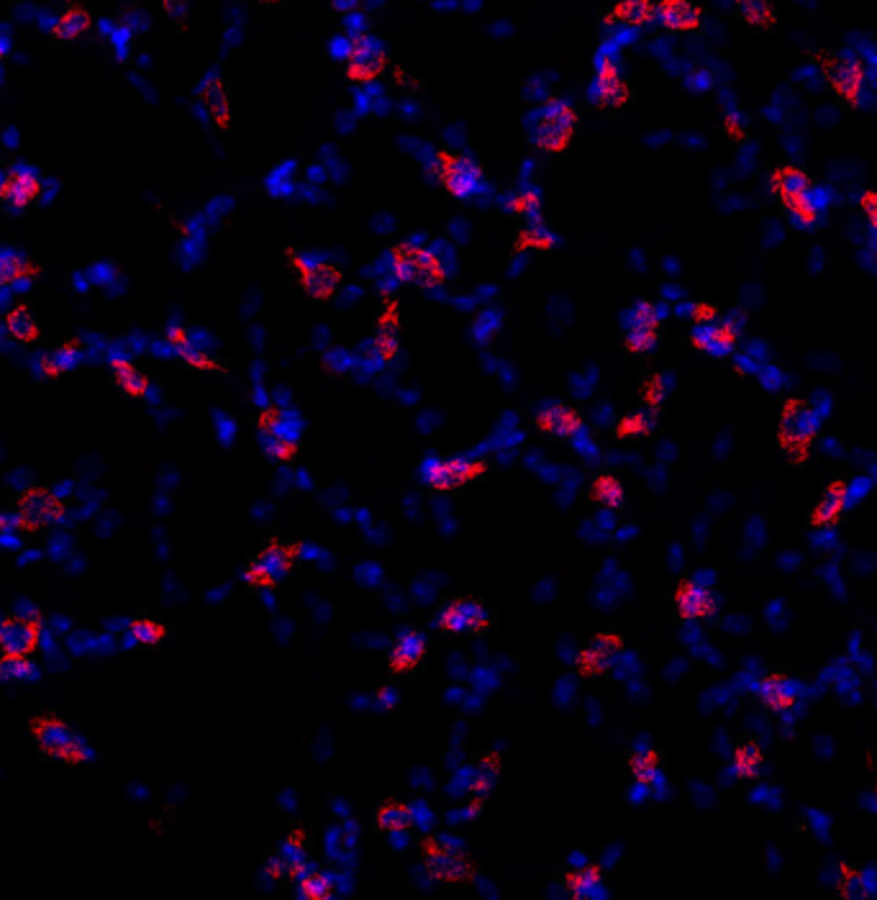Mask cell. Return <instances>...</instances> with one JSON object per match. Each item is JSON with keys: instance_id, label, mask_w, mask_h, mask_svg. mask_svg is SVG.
I'll list each match as a JSON object with an SVG mask.
<instances>
[{"instance_id": "28", "label": "cell", "mask_w": 877, "mask_h": 900, "mask_svg": "<svg viewBox=\"0 0 877 900\" xmlns=\"http://www.w3.org/2000/svg\"><path fill=\"white\" fill-rule=\"evenodd\" d=\"M798 683H795L793 677L785 675V672H772V675L762 677L760 683V698L770 711L775 713H785L798 703Z\"/></svg>"}, {"instance_id": "11", "label": "cell", "mask_w": 877, "mask_h": 900, "mask_svg": "<svg viewBox=\"0 0 877 900\" xmlns=\"http://www.w3.org/2000/svg\"><path fill=\"white\" fill-rule=\"evenodd\" d=\"M590 98L601 113H621L634 100V83L611 54H601L595 62Z\"/></svg>"}, {"instance_id": "40", "label": "cell", "mask_w": 877, "mask_h": 900, "mask_svg": "<svg viewBox=\"0 0 877 900\" xmlns=\"http://www.w3.org/2000/svg\"><path fill=\"white\" fill-rule=\"evenodd\" d=\"M375 826L385 834H401L413 826V808L401 800H385L375 808Z\"/></svg>"}, {"instance_id": "25", "label": "cell", "mask_w": 877, "mask_h": 900, "mask_svg": "<svg viewBox=\"0 0 877 900\" xmlns=\"http://www.w3.org/2000/svg\"><path fill=\"white\" fill-rule=\"evenodd\" d=\"M165 342H167V347L177 354V357L183 359V365H188L190 370H198V372L224 370V365H221L216 357H211L206 349H201L198 344L193 342V336H190V331L185 329V326H180V324L167 326Z\"/></svg>"}, {"instance_id": "6", "label": "cell", "mask_w": 877, "mask_h": 900, "mask_svg": "<svg viewBox=\"0 0 877 900\" xmlns=\"http://www.w3.org/2000/svg\"><path fill=\"white\" fill-rule=\"evenodd\" d=\"M285 262L293 270V275L298 277L301 288L318 303H329L342 293L347 275H344V267L331 262V259L311 257V254L288 247L285 249Z\"/></svg>"}, {"instance_id": "41", "label": "cell", "mask_w": 877, "mask_h": 900, "mask_svg": "<svg viewBox=\"0 0 877 900\" xmlns=\"http://www.w3.org/2000/svg\"><path fill=\"white\" fill-rule=\"evenodd\" d=\"M501 767H503L501 754H495V752L483 754V759H480V770L472 775V783H470V795L475 803H483V800L493 793L495 780H498V775H501Z\"/></svg>"}, {"instance_id": "4", "label": "cell", "mask_w": 877, "mask_h": 900, "mask_svg": "<svg viewBox=\"0 0 877 900\" xmlns=\"http://www.w3.org/2000/svg\"><path fill=\"white\" fill-rule=\"evenodd\" d=\"M429 172L434 180L444 188V193L452 195L454 200H475L488 188V177L480 162L470 154L452 152V149H439L434 152L429 162Z\"/></svg>"}, {"instance_id": "17", "label": "cell", "mask_w": 877, "mask_h": 900, "mask_svg": "<svg viewBox=\"0 0 877 900\" xmlns=\"http://www.w3.org/2000/svg\"><path fill=\"white\" fill-rule=\"evenodd\" d=\"M672 603H675L677 616L683 621H706L713 613L719 611V598L708 585L698 583V580H683V583L675 588L672 595Z\"/></svg>"}, {"instance_id": "20", "label": "cell", "mask_w": 877, "mask_h": 900, "mask_svg": "<svg viewBox=\"0 0 877 900\" xmlns=\"http://www.w3.org/2000/svg\"><path fill=\"white\" fill-rule=\"evenodd\" d=\"M690 344L708 357H729L739 344V331L731 321H711V324H693Z\"/></svg>"}, {"instance_id": "38", "label": "cell", "mask_w": 877, "mask_h": 900, "mask_svg": "<svg viewBox=\"0 0 877 900\" xmlns=\"http://www.w3.org/2000/svg\"><path fill=\"white\" fill-rule=\"evenodd\" d=\"M603 880H606V877H603L601 867L585 865L577 867V870L565 872L562 885H565V890L572 898H590V895H601Z\"/></svg>"}, {"instance_id": "10", "label": "cell", "mask_w": 877, "mask_h": 900, "mask_svg": "<svg viewBox=\"0 0 877 900\" xmlns=\"http://www.w3.org/2000/svg\"><path fill=\"white\" fill-rule=\"evenodd\" d=\"M821 70H824L826 85L836 100H842L844 106L857 108L862 103L865 93L867 70L860 57L849 52H824L821 54Z\"/></svg>"}, {"instance_id": "13", "label": "cell", "mask_w": 877, "mask_h": 900, "mask_svg": "<svg viewBox=\"0 0 877 900\" xmlns=\"http://www.w3.org/2000/svg\"><path fill=\"white\" fill-rule=\"evenodd\" d=\"M662 321L665 316H662L660 306H654L649 300H639L636 306H631L624 316V344L629 354H636V357L652 354L660 342Z\"/></svg>"}, {"instance_id": "29", "label": "cell", "mask_w": 877, "mask_h": 900, "mask_svg": "<svg viewBox=\"0 0 877 900\" xmlns=\"http://www.w3.org/2000/svg\"><path fill=\"white\" fill-rule=\"evenodd\" d=\"M847 495H849V490H847V483H844V480H831V483L826 485V490H824V495H821L819 503L813 506L811 524L819 526V529H829V526L839 524L844 516V511H847Z\"/></svg>"}, {"instance_id": "60", "label": "cell", "mask_w": 877, "mask_h": 900, "mask_svg": "<svg viewBox=\"0 0 877 900\" xmlns=\"http://www.w3.org/2000/svg\"><path fill=\"white\" fill-rule=\"evenodd\" d=\"M6 534H21V526H18L16 513H0V536Z\"/></svg>"}, {"instance_id": "15", "label": "cell", "mask_w": 877, "mask_h": 900, "mask_svg": "<svg viewBox=\"0 0 877 900\" xmlns=\"http://www.w3.org/2000/svg\"><path fill=\"white\" fill-rule=\"evenodd\" d=\"M490 624H493V616L488 613V608L470 598L452 600L436 616V626L447 634H485Z\"/></svg>"}, {"instance_id": "31", "label": "cell", "mask_w": 877, "mask_h": 900, "mask_svg": "<svg viewBox=\"0 0 877 900\" xmlns=\"http://www.w3.org/2000/svg\"><path fill=\"white\" fill-rule=\"evenodd\" d=\"M3 329H6L8 339L16 344H34L42 339V326H39V318L31 311V306L26 303H18L11 311L3 316Z\"/></svg>"}, {"instance_id": "59", "label": "cell", "mask_w": 877, "mask_h": 900, "mask_svg": "<svg viewBox=\"0 0 877 900\" xmlns=\"http://www.w3.org/2000/svg\"><path fill=\"white\" fill-rule=\"evenodd\" d=\"M265 872H267V877H270V880H283V877H285V859H283V854L277 852L275 857H267Z\"/></svg>"}, {"instance_id": "26", "label": "cell", "mask_w": 877, "mask_h": 900, "mask_svg": "<svg viewBox=\"0 0 877 900\" xmlns=\"http://www.w3.org/2000/svg\"><path fill=\"white\" fill-rule=\"evenodd\" d=\"M770 188L780 200V206H785L790 200L811 193V175L803 167L785 162V165H777L770 172Z\"/></svg>"}, {"instance_id": "18", "label": "cell", "mask_w": 877, "mask_h": 900, "mask_svg": "<svg viewBox=\"0 0 877 900\" xmlns=\"http://www.w3.org/2000/svg\"><path fill=\"white\" fill-rule=\"evenodd\" d=\"M657 24L670 34H698L706 24L698 0H657Z\"/></svg>"}, {"instance_id": "9", "label": "cell", "mask_w": 877, "mask_h": 900, "mask_svg": "<svg viewBox=\"0 0 877 900\" xmlns=\"http://www.w3.org/2000/svg\"><path fill=\"white\" fill-rule=\"evenodd\" d=\"M390 65V54L385 44L372 34L349 36L344 47V75L354 85L377 83Z\"/></svg>"}, {"instance_id": "51", "label": "cell", "mask_w": 877, "mask_h": 900, "mask_svg": "<svg viewBox=\"0 0 877 900\" xmlns=\"http://www.w3.org/2000/svg\"><path fill=\"white\" fill-rule=\"evenodd\" d=\"M667 400V383L662 375H649L642 385V403L647 411L657 413Z\"/></svg>"}, {"instance_id": "54", "label": "cell", "mask_w": 877, "mask_h": 900, "mask_svg": "<svg viewBox=\"0 0 877 900\" xmlns=\"http://www.w3.org/2000/svg\"><path fill=\"white\" fill-rule=\"evenodd\" d=\"M839 893L847 895V898H860V895H867L862 872L854 870V867H849V865L839 867Z\"/></svg>"}, {"instance_id": "44", "label": "cell", "mask_w": 877, "mask_h": 900, "mask_svg": "<svg viewBox=\"0 0 877 900\" xmlns=\"http://www.w3.org/2000/svg\"><path fill=\"white\" fill-rule=\"evenodd\" d=\"M590 498H593L595 503H601L603 508L619 511L626 500L624 483H621L619 477L613 475V472H601V475L595 477L593 483H590Z\"/></svg>"}, {"instance_id": "24", "label": "cell", "mask_w": 877, "mask_h": 900, "mask_svg": "<svg viewBox=\"0 0 877 900\" xmlns=\"http://www.w3.org/2000/svg\"><path fill=\"white\" fill-rule=\"evenodd\" d=\"M426 652V639L421 631L416 629H406L401 634L395 636L393 644H390V652H388V667L393 675H408V672L418 670V667L424 665Z\"/></svg>"}, {"instance_id": "49", "label": "cell", "mask_w": 877, "mask_h": 900, "mask_svg": "<svg viewBox=\"0 0 877 900\" xmlns=\"http://www.w3.org/2000/svg\"><path fill=\"white\" fill-rule=\"evenodd\" d=\"M298 893L303 898H311V900H321V898H331L334 893V877L326 875L324 870H308L306 875L298 880Z\"/></svg>"}, {"instance_id": "58", "label": "cell", "mask_w": 877, "mask_h": 900, "mask_svg": "<svg viewBox=\"0 0 877 900\" xmlns=\"http://www.w3.org/2000/svg\"><path fill=\"white\" fill-rule=\"evenodd\" d=\"M398 703H401V695L395 693L393 688H388V685H385V688H380L375 693V706L380 708V711H393V708L398 706Z\"/></svg>"}, {"instance_id": "61", "label": "cell", "mask_w": 877, "mask_h": 900, "mask_svg": "<svg viewBox=\"0 0 877 900\" xmlns=\"http://www.w3.org/2000/svg\"><path fill=\"white\" fill-rule=\"evenodd\" d=\"M726 131L731 134V139H744V131L739 129V124H734V113L726 116Z\"/></svg>"}, {"instance_id": "16", "label": "cell", "mask_w": 877, "mask_h": 900, "mask_svg": "<svg viewBox=\"0 0 877 900\" xmlns=\"http://www.w3.org/2000/svg\"><path fill=\"white\" fill-rule=\"evenodd\" d=\"M536 429L542 434L554 436V439H565V442H575L577 436L583 434L585 421L580 416L575 406L570 403H562V400H549L544 403L534 416Z\"/></svg>"}, {"instance_id": "43", "label": "cell", "mask_w": 877, "mask_h": 900, "mask_svg": "<svg viewBox=\"0 0 877 900\" xmlns=\"http://www.w3.org/2000/svg\"><path fill=\"white\" fill-rule=\"evenodd\" d=\"M39 275V267L31 265L29 259L16 252L0 249V288H11L16 283H24Z\"/></svg>"}, {"instance_id": "32", "label": "cell", "mask_w": 877, "mask_h": 900, "mask_svg": "<svg viewBox=\"0 0 877 900\" xmlns=\"http://www.w3.org/2000/svg\"><path fill=\"white\" fill-rule=\"evenodd\" d=\"M90 26H93V13H90L88 8L80 6V3H75V6H67L65 11L59 13V18L54 21V26H52L54 42H62V44L77 42V39H83V36L88 34Z\"/></svg>"}, {"instance_id": "27", "label": "cell", "mask_w": 877, "mask_h": 900, "mask_svg": "<svg viewBox=\"0 0 877 900\" xmlns=\"http://www.w3.org/2000/svg\"><path fill=\"white\" fill-rule=\"evenodd\" d=\"M657 18V0H616L606 13V24L644 29Z\"/></svg>"}, {"instance_id": "8", "label": "cell", "mask_w": 877, "mask_h": 900, "mask_svg": "<svg viewBox=\"0 0 877 900\" xmlns=\"http://www.w3.org/2000/svg\"><path fill=\"white\" fill-rule=\"evenodd\" d=\"M488 462L477 457H429L421 467V477L434 493H457L488 475Z\"/></svg>"}, {"instance_id": "33", "label": "cell", "mask_w": 877, "mask_h": 900, "mask_svg": "<svg viewBox=\"0 0 877 900\" xmlns=\"http://www.w3.org/2000/svg\"><path fill=\"white\" fill-rule=\"evenodd\" d=\"M80 349H83L80 342H77V339H70V342H65L59 349H54V352L44 354V357L39 359V377L47 380V383H57L59 377L65 375V372H70L72 367L80 362Z\"/></svg>"}, {"instance_id": "23", "label": "cell", "mask_w": 877, "mask_h": 900, "mask_svg": "<svg viewBox=\"0 0 877 900\" xmlns=\"http://www.w3.org/2000/svg\"><path fill=\"white\" fill-rule=\"evenodd\" d=\"M621 647H624V642H621L619 634H613V631H601V634H595V639L590 647H585L583 652H577L575 670L580 672L583 677L603 675V672L611 667L613 657L621 652Z\"/></svg>"}, {"instance_id": "42", "label": "cell", "mask_w": 877, "mask_h": 900, "mask_svg": "<svg viewBox=\"0 0 877 900\" xmlns=\"http://www.w3.org/2000/svg\"><path fill=\"white\" fill-rule=\"evenodd\" d=\"M554 244H557V236L549 229H544L542 224H529L526 229H521L513 236V252L516 254H547L552 252Z\"/></svg>"}, {"instance_id": "14", "label": "cell", "mask_w": 877, "mask_h": 900, "mask_svg": "<svg viewBox=\"0 0 877 900\" xmlns=\"http://www.w3.org/2000/svg\"><path fill=\"white\" fill-rule=\"evenodd\" d=\"M44 634L42 613L31 616H8L0 618V654H16V657H34L39 652Z\"/></svg>"}, {"instance_id": "5", "label": "cell", "mask_w": 877, "mask_h": 900, "mask_svg": "<svg viewBox=\"0 0 877 900\" xmlns=\"http://www.w3.org/2000/svg\"><path fill=\"white\" fill-rule=\"evenodd\" d=\"M418 857L424 862L426 875L439 885H470L477 875L470 854L442 836H426L418 844Z\"/></svg>"}, {"instance_id": "1", "label": "cell", "mask_w": 877, "mask_h": 900, "mask_svg": "<svg viewBox=\"0 0 877 900\" xmlns=\"http://www.w3.org/2000/svg\"><path fill=\"white\" fill-rule=\"evenodd\" d=\"M383 272L395 288L436 290L454 277V259L442 244L408 236L385 252Z\"/></svg>"}, {"instance_id": "56", "label": "cell", "mask_w": 877, "mask_h": 900, "mask_svg": "<svg viewBox=\"0 0 877 900\" xmlns=\"http://www.w3.org/2000/svg\"><path fill=\"white\" fill-rule=\"evenodd\" d=\"M860 208L865 213L870 229L877 231V190H865L860 198Z\"/></svg>"}, {"instance_id": "50", "label": "cell", "mask_w": 877, "mask_h": 900, "mask_svg": "<svg viewBox=\"0 0 877 900\" xmlns=\"http://www.w3.org/2000/svg\"><path fill=\"white\" fill-rule=\"evenodd\" d=\"M783 208H785V213L793 218L795 224L803 226V229H808V226H813L816 221H819V211H816V203L811 200V193L803 195V198L790 200V203H785Z\"/></svg>"}, {"instance_id": "45", "label": "cell", "mask_w": 877, "mask_h": 900, "mask_svg": "<svg viewBox=\"0 0 877 900\" xmlns=\"http://www.w3.org/2000/svg\"><path fill=\"white\" fill-rule=\"evenodd\" d=\"M39 677L34 657L0 654V683H31Z\"/></svg>"}, {"instance_id": "19", "label": "cell", "mask_w": 877, "mask_h": 900, "mask_svg": "<svg viewBox=\"0 0 877 900\" xmlns=\"http://www.w3.org/2000/svg\"><path fill=\"white\" fill-rule=\"evenodd\" d=\"M42 195V177L31 167H13L0 180V203L13 211H24Z\"/></svg>"}, {"instance_id": "2", "label": "cell", "mask_w": 877, "mask_h": 900, "mask_svg": "<svg viewBox=\"0 0 877 900\" xmlns=\"http://www.w3.org/2000/svg\"><path fill=\"white\" fill-rule=\"evenodd\" d=\"M26 731L44 762H59L67 767H80L90 762L88 742L67 724V718L59 711L47 708V711L29 716Z\"/></svg>"}, {"instance_id": "3", "label": "cell", "mask_w": 877, "mask_h": 900, "mask_svg": "<svg viewBox=\"0 0 877 900\" xmlns=\"http://www.w3.org/2000/svg\"><path fill=\"white\" fill-rule=\"evenodd\" d=\"M580 129V113L565 98H549L526 121V136L536 152L562 157L575 142Z\"/></svg>"}, {"instance_id": "48", "label": "cell", "mask_w": 877, "mask_h": 900, "mask_svg": "<svg viewBox=\"0 0 877 900\" xmlns=\"http://www.w3.org/2000/svg\"><path fill=\"white\" fill-rule=\"evenodd\" d=\"M262 452L275 462H293L301 454V444L290 434H262Z\"/></svg>"}, {"instance_id": "35", "label": "cell", "mask_w": 877, "mask_h": 900, "mask_svg": "<svg viewBox=\"0 0 877 900\" xmlns=\"http://www.w3.org/2000/svg\"><path fill=\"white\" fill-rule=\"evenodd\" d=\"M257 559L277 577V580H280V577H285L295 565H298L301 549L290 542H283V539H272V542H267V547L259 552Z\"/></svg>"}, {"instance_id": "22", "label": "cell", "mask_w": 877, "mask_h": 900, "mask_svg": "<svg viewBox=\"0 0 877 900\" xmlns=\"http://www.w3.org/2000/svg\"><path fill=\"white\" fill-rule=\"evenodd\" d=\"M198 103H201L203 113L208 116L213 129L229 131L231 129V88L226 83V77L211 75L206 77V83L198 90Z\"/></svg>"}, {"instance_id": "21", "label": "cell", "mask_w": 877, "mask_h": 900, "mask_svg": "<svg viewBox=\"0 0 877 900\" xmlns=\"http://www.w3.org/2000/svg\"><path fill=\"white\" fill-rule=\"evenodd\" d=\"M372 354L383 365H393L401 357V311L395 303H388L377 313L375 336H372Z\"/></svg>"}, {"instance_id": "7", "label": "cell", "mask_w": 877, "mask_h": 900, "mask_svg": "<svg viewBox=\"0 0 877 900\" xmlns=\"http://www.w3.org/2000/svg\"><path fill=\"white\" fill-rule=\"evenodd\" d=\"M821 431L819 411L806 403V400L790 398L780 411V424H777V436L783 444L785 452L793 459L803 462L808 457V449L816 442Z\"/></svg>"}, {"instance_id": "62", "label": "cell", "mask_w": 877, "mask_h": 900, "mask_svg": "<svg viewBox=\"0 0 877 900\" xmlns=\"http://www.w3.org/2000/svg\"><path fill=\"white\" fill-rule=\"evenodd\" d=\"M254 6H262V8H275V6H280V3H283V0H252Z\"/></svg>"}, {"instance_id": "57", "label": "cell", "mask_w": 877, "mask_h": 900, "mask_svg": "<svg viewBox=\"0 0 877 900\" xmlns=\"http://www.w3.org/2000/svg\"><path fill=\"white\" fill-rule=\"evenodd\" d=\"M690 318H693V324H711L719 318V308L711 306V303H695L690 308Z\"/></svg>"}, {"instance_id": "39", "label": "cell", "mask_w": 877, "mask_h": 900, "mask_svg": "<svg viewBox=\"0 0 877 900\" xmlns=\"http://www.w3.org/2000/svg\"><path fill=\"white\" fill-rule=\"evenodd\" d=\"M734 8L742 18V24L752 31H772L777 24V13L772 0H734Z\"/></svg>"}, {"instance_id": "47", "label": "cell", "mask_w": 877, "mask_h": 900, "mask_svg": "<svg viewBox=\"0 0 877 900\" xmlns=\"http://www.w3.org/2000/svg\"><path fill=\"white\" fill-rule=\"evenodd\" d=\"M654 431V413L652 411H631L621 416L613 426L616 439H642Z\"/></svg>"}, {"instance_id": "55", "label": "cell", "mask_w": 877, "mask_h": 900, "mask_svg": "<svg viewBox=\"0 0 877 900\" xmlns=\"http://www.w3.org/2000/svg\"><path fill=\"white\" fill-rule=\"evenodd\" d=\"M162 11L167 13V18H172L180 29L188 24L190 13V0H162Z\"/></svg>"}, {"instance_id": "34", "label": "cell", "mask_w": 877, "mask_h": 900, "mask_svg": "<svg viewBox=\"0 0 877 900\" xmlns=\"http://www.w3.org/2000/svg\"><path fill=\"white\" fill-rule=\"evenodd\" d=\"M129 639L134 642V647L139 649H157L159 644L165 642L170 636V626L162 624L159 618L149 616V613H139L129 621V629H126Z\"/></svg>"}, {"instance_id": "37", "label": "cell", "mask_w": 877, "mask_h": 900, "mask_svg": "<svg viewBox=\"0 0 877 900\" xmlns=\"http://www.w3.org/2000/svg\"><path fill=\"white\" fill-rule=\"evenodd\" d=\"M662 754L657 749H639L629 754V772L634 775L636 783L644 788H660L662 783Z\"/></svg>"}, {"instance_id": "12", "label": "cell", "mask_w": 877, "mask_h": 900, "mask_svg": "<svg viewBox=\"0 0 877 900\" xmlns=\"http://www.w3.org/2000/svg\"><path fill=\"white\" fill-rule=\"evenodd\" d=\"M16 518L18 526H21V534H36L42 529H52V526L62 524L67 516L65 500L59 498L52 488H44V485H31L21 493L16 503Z\"/></svg>"}, {"instance_id": "52", "label": "cell", "mask_w": 877, "mask_h": 900, "mask_svg": "<svg viewBox=\"0 0 877 900\" xmlns=\"http://www.w3.org/2000/svg\"><path fill=\"white\" fill-rule=\"evenodd\" d=\"M257 426L262 434H288L285 426H288V411L280 406H267L259 411Z\"/></svg>"}, {"instance_id": "36", "label": "cell", "mask_w": 877, "mask_h": 900, "mask_svg": "<svg viewBox=\"0 0 877 900\" xmlns=\"http://www.w3.org/2000/svg\"><path fill=\"white\" fill-rule=\"evenodd\" d=\"M506 211L513 218H521L526 224H542L544 218V200L542 193L534 188L513 190L506 198Z\"/></svg>"}, {"instance_id": "46", "label": "cell", "mask_w": 877, "mask_h": 900, "mask_svg": "<svg viewBox=\"0 0 877 900\" xmlns=\"http://www.w3.org/2000/svg\"><path fill=\"white\" fill-rule=\"evenodd\" d=\"M762 765H765V754H762V749L757 747L754 742H744L734 749V757H731V772H734L736 777H744V780H749V777H757L760 775Z\"/></svg>"}, {"instance_id": "53", "label": "cell", "mask_w": 877, "mask_h": 900, "mask_svg": "<svg viewBox=\"0 0 877 900\" xmlns=\"http://www.w3.org/2000/svg\"><path fill=\"white\" fill-rule=\"evenodd\" d=\"M244 583L254 590H270L277 585V577L272 575L259 559H252L247 565V570H244Z\"/></svg>"}, {"instance_id": "30", "label": "cell", "mask_w": 877, "mask_h": 900, "mask_svg": "<svg viewBox=\"0 0 877 900\" xmlns=\"http://www.w3.org/2000/svg\"><path fill=\"white\" fill-rule=\"evenodd\" d=\"M111 377L116 388L126 395V398H134V400H144L149 395V375L144 370L131 362V359L124 357H116L111 359Z\"/></svg>"}, {"instance_id": "63", "label": "cell", "mask_w": 877, "mask_h": 900, "mask_svg": "<svg viewBox=\"0 0 877 900\" xmlns=\"http://www.w3.org/2000/svg\"><path fill=\"white\" fill-rule=\"evenodd\" d=\"M6 57H8V39L0 34V62H3Z\"/></svg>"}]
</instances>
